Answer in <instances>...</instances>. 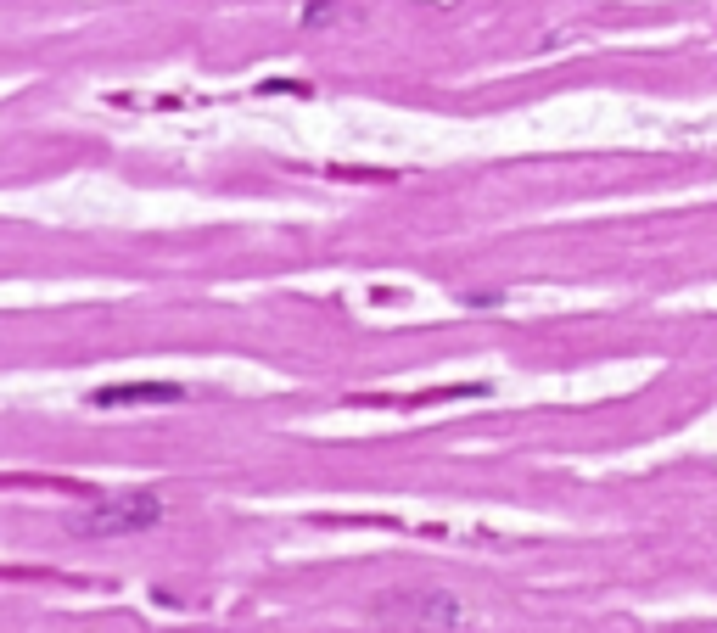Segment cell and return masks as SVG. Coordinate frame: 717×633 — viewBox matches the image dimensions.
Returning <instances> with one entry per match:
<instances>
[{
    "mask_svg": "<svg viewBox=\"0 0 717 633\" xmlns=\"http://www.w3.org/2000/svg\"><path fill=\"white\" fill-rule=\"evenodd\" d=\"M163 521V499L157 493H113V499H96L85 516H73V533L79 538H124V533H146Z\"/></svg>",
    "mask_w": 717,
    "mask_h": 633,
    "instance_id": "cell-1",
    "label": "cell"
},
{
    "mask_svg": "<svg viewBox=\"0 0 717 633\" xmlns=\"http://www.w3.org/2000/svg\"><path fill=\"white\" fill-rule=\"evenodd\" d=\"M381 611L409 622V628H460L465 622V605L449 589H398L381 600Z\"/></svg>",
    "mask_w": 717,
    "mask_h": 633,
    "instance_id": "cell-2",
    "label": "cell"
},
{
    "mask_svg": "<svg viewBox=\"0 0 717 633\" xmlns=\"http://www.w3.org/2000/svg\"><path fill=\"white\" fill-rule=\"evenodd\" d=\"M185 387L180 381H118V387H101L96 409H124V404H180Z\"/></svg>",
    "mask_w": 717,
    "mask_h": 633,
    "instance_id": "cell-3",
    "label": "cell"
},
{
    "mask_svg": "<svg viewBox=\"0 0 717 633\" xmlns=\"http://www.w3.org/2000/svg\"><path fill=\"white\" fill-rule=\"evenodd\" d=\"M325 23H342V6L337 0H309L303 6V29H325Z\"/></svg>",
    "mask_w": 717,
    "mask_h": 633,
    "instance_id": "cell-4",
    "label": "cell"
}]
</instances>
